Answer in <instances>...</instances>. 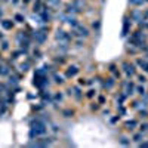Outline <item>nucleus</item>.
Returning a JSON list of instances; mask_svg holds the SVG:
<instances>
[{
  "label": "nucleus",
  "instance_id": "1",
  "mask_svg": "<svg viewBox=\"0 0 148 148\" xmlns=\"http://www.w3.org/2000/svg\"><path fill=\"white\" fill-rule=\"evenodd\" d=\"M46 31H47L46 28H40V30L33 31L31 37L36 40V43H37V45H43V43L47 40V33H46Z\"/></svg>",
  "mask_w": 148,
  "mask_h": 148
},
{
  "label": "nucleus",
  "instance_id": "2",
  "mask_svg": "<svg viewBox=\"0 0 148 148\" xmlns=\"http://www.w3.org/2000/svg\"><path fill=\"white\" fill-rule=\"evenodd\" d=\"M73 34H74V36H77V37H82V39H83V37L86 39V37H89V36H90V31H89V28L86 27V25L77 24V25L73 28Z\"/></svg>",
  "mask_w": 148,
  "mask_h": 148
},
{
  "label": "nucleus",
  "instance_id": "3",
  "mask_svg": "<svg viewBox=\"0 0 148 148\" xmlns=\"http://www.w3.org/2000/svg\"><path fill=\"white\" fill-rule=\"evenodd\" d=\"M71 37L73 36H70L67 31H64V30H56V34H55V39L58 40V42H62V43H70L71 42Z\"/></svg>",
  "mask_w": 148,
  "mask_h": 148
},
{
  "label": "nucleus",
  "instance_id": "4",
  "mask_svg": "<svg viewBox=\"0 0 148 148\" xmlns=\"http://www.w3.org/2000/svg\"><path fill=\"white\" fill-rule=\"evenodd\" d=\"M121 67H123V71H125V74L127 77L135 76V73H136V70H135V64H132V62H123Z\"/></svg>",
  "mask_w": 148,
  "mask_h": 148
},
{
  "label": "nucleus",
  "instance_id": "5",
  "mask_svg": "<svg viewBox=\"0 0 148 148\" xmlns=\"http://www.w3.org/2000/svg\"><path fill=\"white\" fill-rule=\"evenodd\" d=\"M132 19H129V16H125L123 18V28H121V36L126 37L129 33H130V25H132Z\"/></svg>",
  "mask_w": 148,
  "mask_h": 148
},
{
  "label": "nucleus",
  "instance_id": "6",
  "mask_svg": "<svg viewBox=\"0 0 148 148\" xmlns=\"http://www.w3.org/2000/svg\"><path fill=\"white\" fill-rule=\"evenodd\" d=\"M10 70H12V67L9 62H2L0 61V77H8L10 74Z\"/></svg>",
  "mask_w": 148,
  "mask_h": 148
},
{
  "label": "nucleus",
  "instance_id": "7",
  "mask_svg": "<svg viewBox=\"0 0 148 148\" xmlns=\"http://www.w3.org/2000/svg\"><path fill=\"white\" fill-rule=\"evenodd\" d=\"M0 25H2L3 30L9 31V30H12V28L15 27V22H14V19H8V18H5V19L0 21Z\"/></svg>",
  "mask_w": 148,
  "mask_h": 148
},
{
  "label": "nucleus",
  "instance_id": "8",
  "mask_svg": "<svg viewBox=\"0 0 148 148\" xmlns=\"http://www.w3.org/2000/svg\"><path fill=\"white\" fill-rule=\"evenodd\" d=\"M79 67L77 65H70L68 68H67V71H65V77L67 79H71V77H74V76H77L79 74Z\"/></svg>",
  "mask_w": 148,
  "mask_h": 148
},
{
  "label": "nucleus",
  "instance_id": "9",
  "mask_svg": "<svg viewBox=\"0 0 148 148\" xmlns=\"http://www.w3.org/2000/svg\"><path fill=\"white\" fill-rule=\"evenodd\" d=\"M43 8H45V2H43V0H34V3H33V12H34V14L42 12Z\"/></svg>",
  "mask_w": 148,
  "mask_h": 148
},
{
  "label": "nucleus",
  "instance_id": "10",
  "mask_svg": "<svg viewBox=\"0 0 148 148\" xmlns=\"http://www.w3.org/2000/svg\"><path fill=\"white\" fill-rule=\"evenodd\" d=\"M9 80H8V83L10 84V86H18V83H19V77H21V74H12V76H10V74H9Z\"/></svg>",
  "mask_w": 148,
  "mask_h": 148
},
{
  "label": "nucleus",
  "instance_id": "11",
  "mask_svg": "<svg viewBox=\"0 0 148 148\" xmlns=\"http://www.w3.org/2000/svg\"><path fill=\"white\" fill-rule=\"evenodd\" d=\"M130 19L132 21H138V22H142V10H133L130 12Z\"/></svg>",
  "mask_w": 148,
  "mask_h": 148
},
{
  "label": "nucleus",
  "instance_id": "12",
  "mask_svg": "<svg viewBox=\"0 0 148 148\" xmlns=\"http://www.w3.org/2000/svg\"><path fill=\"white\" fill-rule=\"evenodd\" d=\"M71 5H73L74 8L77 9V12H79V14L84 10V2H83V0H73V2H71Z\"/></svg>",
  "mask_w": 148,
  "mask_h": 148
},
{
  "label": "nucleus",
  "instance_id": "13",
  "mask_svg": "<svg viewBox=\"0 0 148 148\" xmlns=\"http://www.w3.org/2000/svg\"><path fill=\"white\" fill-rule=\"evenodd\" d=\"M108 71L113 73L114 79H120V71H119V68H117L116 64H110V65H108Z\"/></svg>",
  "mask_w": 148,
  "mask_h": 148
},
{
  "label": "nucleus",
  "instance_id": "14",
  "mask_svg": "<svg viewBox=\"0 0 148 148\" xmlns=\"http://www.w3.org/2000/svg\"><path fill=\"white\" fill-rule=\"evenodd\" d=\"M123 86H126V95H133V92H135V84L132 83V82H125L123 83Z\"/></svg>",
  "mask_w": 148,
  "mask_h": 148
},
{
  "label": "nucleus",
  "instance_id": "15",
  "mask_svg": "<svg viewBox=\"0 0 148 148\" xmlns=\"http://www.w3.org/2000/svg\"><path fill=\"white\" fill-rule=\"evenodd\" d=\"M136 65L141 67L144 71L148 73V61H147V59H144V58H138V59H136Z\"/></svg>",
  "mask_w": 148,
  "mask_h": 148
},
{
  "label": "nucleus",
  "instance_id": "16",
  "mask_svg": "<svg viewBox=\"0 0 148 148\" xmlns=\"http://www.w3.org/2000/svg\"><path fill=\"white\" fill-rule=\"evenodd\" d=\"M136 126H138L136 120H127V121H125V129L126 130H133Z\"/></svg>",
  "mask_w": 148,
  "mask_h": 148
},
{
  "label": "nucleus",
  "instance_id": "17",
  "mask_svg": "<svg viewBox=\"0 0 148 148\" xmlns=\"http://www.w3.org/2000/svg\"><path fill=\"white\" fill-rule=\"evenodd\" d=\"M114 84H116V79L114 77H110V79H107L104 82V89H111Z\"/></svg>",
  "mask_w": 148,
  "mask_h": 148
},
{
  "label": "nucleus",
  "instance_id": "18",
  "mask_svg": "<svg viewBox=\"0 0 148 148\" xmlns=\"http://www.w3.org/2000/svg\"><path fill=\"white\" fill-rule=\"evenodd\" d=\"M9 49H10L9 40H6V39H2V40H0V51H9Z\"/></svg>",
  "mask_w": 148,
  "mask_h": 148
},
{
  "label": "nucleus",
  "instance_id": "19",
  "mask_svg": "<svg viewBox=\"0 0 148 148\" xmlns=\"http://www.w3.org/2000/svg\"><path fill=\"white\" fill-rule=\"evenodd\" d=\"M73 95L76 96V99H77V101H80L82 98H83V93H82L80 88H77V86H76V88H73Z\"/></svg>",
  "mask_w": 148,
  "mask_h": 148
},
{
  "label": "nucleus",
  "instance_id": "20",
  "mask_svg": "<svg viewBox=\"0 0 148 148\" xmlns=\"http://www.w3.org/2000/svg\"><path fill=\"white\" fill-rule=\"evenodd\" d=\"M14 21L18 22V24H24V22H25V16H24L22 14H15L14 15Z\"/></svg>",
  "mask_w": 148,
  "mask_h": 148
},
{
  "label": "nucleus",
  "instance_id": "21",
  "mask_svg": "<svg viewBox=\"0 0 148 148\" xmlns=\"http://www.w3.org/2000/svg\"><path fill=\"white\" fill-rule=\"evenodd\" d=\"M53 79H55V83H58V84H64V83H65L64 77H62V76H59L58 73H55V74H53Z\"/></svg>",
  "mask_w": 148,
  "mask_h": 148
},
{
  "label": "nucleus",
  "instance_id": "22",
  "mask_svg": "<svg viewBox=\"0 0 148 148\" xmlns=\"http://www.w3.org/2000/svg\"><path fill=\"white\" fill-rule=\"evenodd\" d=\"M30 70V62H22L21 65H19V71L21 73H27Z\"/></svg>",
  "mask_w": 148,
  "mask_h": 148
},
{
  "label": "nucleus",
  "instance_id": "23",
  "mask_svg": "<svg viewBox=\"0 0 148 148\" xmlns=\"http://www.w3.org/2000/svg\"><path fill=\"white\" fill-rule=\"evenodd\" d=\"M119 142H120L121 145H125V147L130 145V139H129V138H126V136H120V138H119Z\"/></svg>",
  "mask_w": 148,
  "mask_h": 148
},
{
  "label": "nucleus",
  "instance_id": "24",
  "mask_svg": "<svg viewBox=\"0 0 148 148\" xmlns=\"http://www.w3.org/2000/svg\"><path fill=\"white\" fill-rule=\"evenodd\" d=\"M142 139H144V133H142V132L135 133V135H133V141H135V142H138V144H139Z\"/></svg>",
  "mask_w": 148,
  "mask_h": 148
},
{
  "label": "nucleus",
  "instance_id": "25",
  "mask_svg": "<svg viewBox=\"0 0 148 148\" xmlns=\"http://www.w3.org/2000/svg\"><path fill=\"white\" fill-rule=\"evenodd\" d=\"M92 28H93L95 31H99V30H101V21H99V19L93 21V22H92Z\"/></svg>",
  "mask_w": 148,
  "mask_h": 148
},
{
  "label": "nucleus",
  "instance_id": "26",
  "mask_svg": "<svg viewBox=\"0 0 148 148\" xmlns=\"http://www.w3.org/2000/svg\"><path fill=\"white\" fill-rule=\"evenodd\" d=\"M135 90H136V93H139L141 96H144L147 92H145V88L144 86H135Z\"/></svg>",
  "mask_w": 148,
  "mask_h": 148
},
{
  "label": "nucleus",
  "instance_id": "27",
  "mask_svg": "<svg viewBox=\"0 0 148 148\" xmlns=\"http://www.w3.org/2000/svg\"><path fill=\"white\" fill-rule=\"evenodd\" d=\"M138 113H139L141 119H147V117H148V111H147L145 108H144V110H142V108H139V110H138Z\"/></svg>",
  "mask_w": 148,
  "mask_h": 148
},
{
  "label": "nucleus",
  "instance_id": "28",
  "mask_svg": "<svg viewBox=\"0 0 148 148\" xmlns=\"http://www.w3.org/2000/svg\"><path fill=\"white\" fill-rule=\"evenodd\" d=\"M62 114H64V117H68V119H70V117L74 116V111H73V110H64Z\"/></svg>",
  "mask_w": 148,
  "mask_h": 148
},
{
  "label": "nucleus",
  "instance_id": "29",
  "mask_svg": "<svg viewBox=\"0 0 148 148\" xmlns=\"http://www.w3.org/2000/svg\"><path fill=\"white\" fill-rule=\"evenodd\" d=\"M139 130H141L142 133H145V132H148V123H142V125L139 126Z\"/></svg>",
  "mask_w": 148,
  "mask_h": 148
},
{
  "label": "nucleus",
  "instance_id": "30",
  "mask_svg": "<svg viewBox=\"0 0 148 148\" xmlns=\"http://www.w3.org/2000/svg\"><path fill=\"white\" fill-rule=\"evenodd\" d=\"M129 2H130L132 5H136V6H139V5H142V3H144V0H129Z\"/></svg>",
  "mask_w": 148,
  "mask_h": 148
},
{
  "label": "nucleus",
  "instance_id": "31",
  "mask_svg": "<svg viewBox=\"0 0 148 148\" xmlns=\"http://www.w3.org/2000/svg\"><path fill=\"white\" fill-rule=\"evenodd\" d=\"M33 53H34V58H36V59L42 56V52L39 51V49H34V52H33Z\"/></svg>",
  "mask_w": 148,
  "mask_h": 148
},
{
  "label": "nucleus",
  "instance_id": "32",
  "mask_svg": "<svg viewBox=\"0 0 148 148\" xmlns=\"http://www.w3.org/2000/svg\"><path fill=\"white\" fill-rule=\"evenodd\" d=\"M142 19L148 22V9H145V10L142 12Z\"/></svg>",
  "mask_w": 148,
  "mask_h": 148
},
{
  "label": "nucleus",
  "instance_id": "33",
  "mask_svg": "<svg viewBox=\"0 0 148 148\" xmlns=\"http://www.w3.org/2000/svg\"><path fill=\"white\" fill-rule=\"evenodd\" d=\"M95 93H96V90H93V89H90L88 93H86V96H88V98H93L95 96Z\"/></svg>",
  "mask_w": 148,
  "mask_h": 148
},
{
  "label": "nucleus",
  "instance_id": "34",
  "mask_svg": "<svg viewBox=\"0 0 148 148\" xmlns=\"http://www.w3.org/2000/svg\"><path fill=\"white\" fill-rule=\"evenodd\" d=\"M53 99H55V101H62V93H56V95L53 96Z\"/></svg>",
  "mask_w": 148,
  "mask_h": 148
},
{
  "label": "nucleus",
  "instance_id": "35",
  "mask_svg": "<svg viewBox=\"0 0 148 148\" xmlns=\"http://www.w3.org/2000/svg\"><path fill=\"white\" fill-rule=\"evenodd\" d=\"M117 108H119V111H120V114H123V116L126 114V110H125V108L121 107V104H119V107H117Z\"/></svg>",
  "mask_w": 148,
  "mask_h": 148
},
{
  "label": "nucleus",
  "instance_id": "36",
  "mask_svg": "<svg viewBox=\"0 0 148 148\" xmlns=\"http://www.w3.org/2000/svg\"><path fill=\"white\" fill-rule=\"evenodd\" d=\"M138 80H139V83L144 84V83L147 82V77H145V76H138Z\"/></svg>",
  "mask_w": 148,
  "mask_h": 148
},
{
  "label": "nucleus",
  "instance_id": "37",
  "mask_svg": "<svg viewBox=\"0 0 148 148\" xmlns=\"http://www.w3.org/2000/svg\"><path fill=\"white\" fill-rule=\"evenodd\" d=\"M55 62H58V64H64V62H65V59H64V58H55Z\"/></svg>",
  "mask_w": 148,
  "mask_h": 148
},
{
  "label": "nucleus",
  "instance_id": "38",
  "mask_svg": "<svg viewBox=\"0 0 148 148\" xmlns=\"http://www.w3.org/2000/svg\"><path fill=\"white\" fill-rule=\"evenodd\" d=\"M139 147H148V141H141L139 142Z\"/></svg>",
  "mask_w": 148,
  "mask_h": 148
},
{
  "label": "nucleus",
  "instance_id": "39",
  "mask_svg": "<svg viewBox=\"0 0 148 148\" xmlns=\"http://www.w3.org/2000/svg\"><path fill=\"white\" fill-rule=\"evenodd\" d=\"M98 101H99V104H104L105 102V98L104 96H99V98H98Z\"/></svg>",
  "mask_w": 148,
  "mask_h": 148
},
{
  "label": "nucleus",
  "instance_id": "40",
  "mask_svg": "<svg viewBox=\"0 0 148 148\" xmlns=\"http://www.w3.org/2000/svg\"><path fill=\"white\" fill-rule=\"evenodd\" d=\"M33 0H22V5H30Z\"/></svg>",
  "mask_w": 148,
  "mask_h": 148
},
{
  "label": "nucleus",
  "instance_id": "41",
  "mask_svg": "<svg viewBox=\"0 0 148 148\" xmlns=\"http://www.w3.org/2000/svg\"><path fill=\"white\" fill-rule=\"evenodd\" d=\"M10 2H12V5H18L19 0H10Z\"/></svg>",
  "mask_w": 148,
  "mask_h": 148
},
{
  "label": "nucleus",
  "instance_id": "42",
  "mask_svg": "<svg viewBox=\"0 0 148 148\" xmlns=\"http://www.w3.org/2000/svg\"><path fill=\"white\" fill-rule=\"evenodd\" d=\"M2 39H5V34H3V31H0V40Z\"/></svg>",
  "mask_w": 148,
  "mask_h": 148
},
{
  "label": "nucleus",
  "instance_id": "43",
  "mask_svg": "<svg viewBox=\"0 0 148 148\" xmlns=\"http://www.w3.org/2000/svg\"><path fill=\"white\" fill-rule=\"evenodd\" d=\"M0 2H3V3H6V2H9V0H0Z\"/></svg>",
  "mask_w": 148,
  "mask_h": 148
},
{
  "label": "nucleus",
  "instance_id": "44",
  "mask_svg": "<svg viewBox=\"0 0 148 148\" xmlns=\"http://www.w3.org/2000/svg\"><path fill=\"white\" fill-rule=\"evenodd\" d=\"M0 61H2V52H0Z\"/></svg>",
  "mask_w": 148,
  "mask_h": 148
},
{
  "label": "nucleus",
  "instance_id": "45",
  "mask_svg": "<svg viewBox=\"0 0 148 148\" xmlns=\"http://www.w3.org/2000/svg\"><path fill=\"white\" fill-rule=\"evenodd\" d=\"M0 10H2V8H0Z\"/></svg>",
  "mask_w": 148,
  "mask_h": 148
}]
</instances>
